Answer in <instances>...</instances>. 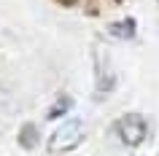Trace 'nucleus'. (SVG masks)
<instances>
[{
  "instance_id": "4",
  "label": "nucleus",
  "mask_w": 159,
  "mask_h": 156,
  "mask_svg": "<svg viewBox=\"0 0 159 156\" xmlns=\"http://www.w3.org/2000/svg\"><path fill=\"white\" fill-rule=\"evenodd\" d=\"M111 35H116V38H132L135 35V19H121V22H113L108 27Z\"/></svg>"
},
{
  "instance_id": "3",
  "label": "nucleus",
  "mask_w": 159,
  "mask_h": 156,
  "mask_svg": "<svg viewBox=\"0 0 159 156\" xmlns=\"http://www.w3.org/2000/svg\"><path fill=\"white\" fill-rule=\"evenodd\" d=\"M19 145L25 148V151H33L38 145V127L35 124H25L19 129Z\"/></svg>"
},
{
  "instance_id": "5",
  "label": "nucleus",
  "mask_w": 159,
  "mask_h": 156,
  "mask_svg": "<svg viewBox=\"0 0 159 156\" xmlns=\"http://www.w3.org/2000/svg\"><path fill=\"white\" fill-rule=\"evenodd\" d=\"M70 105H73V97H59L57 102L46 110V116H49V118H59L62 113H67V110H70Z\"/></svg>"
},
{
  "instance_id": "6",
  "label": "nucleus",
  "mask_w": 159,
  "mask_h": 156,
  "mask_svg": "<svg viewBox=\"0 0 159 156\" xmlns=\"http://www.w3.org/2000/svg\"><path fill=\"white\" fill-rule=\"evenodd\" d=\"M59 3H62V6H75L78 0H59Z\"/></svg>"
},
{
  "instance_id": "1",
  "label": "nucleus",
  "mask_w": 159,
  "mask_h": 156,
  "mask_svg": "<svg viewBox=\"0 0 159 156\" xmlns=\"http://www.w3.org/2000/svg\"><path fill=\"white\" fill-rule=\"evenodd\" d=\"M86 135V127L81 118H67L51 132L49 137V154H67L75 145H81V140Z\"/></svg>"
},
{
  "instance_id": "2",
  "label": "nucleus",
  "mask_w": 159,
  "mask_h": 156,
  "mask_svg": "<svg viewBox=\"0 0 159 156\" xmlns=\"http://www.w3.org/2000/svg\"><path fill=\"white\" fill-rule=\"evenodd\" d=\"M116 132H119V137H121L124 145L138 148L143 140L148 137V124H146V118L140 113H124L116 121Z\"/></svg>"
}]
</instances>
